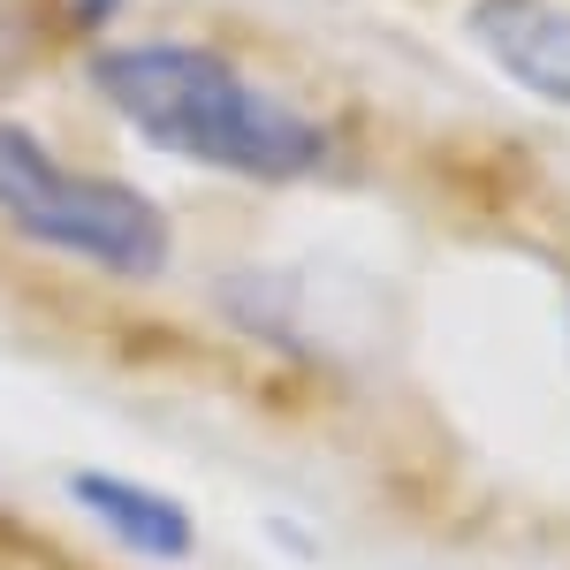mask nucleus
<instances>
[{"label":"nucleus","instance_id":"f257e3e1","mask_svg":"<svg viewBox=\"0 0 570 570\" xmlns=\"http://www.w3.org/2000/svg\"><path fill=\"white\" fill-rule=\"evenodd\" d=\"M91 85L145 145L244 183H305L335 153L312 115L252 85L214 46H115L91 61Z\"/></svg>","mask_w":570,"mask_h":570},{"label":"nucleus","instance_id":"f03ea898","mask_svg":"<svg viewBox=\"0 0 570 570\" xmlns=\"http://www.w3.org/2000/svg\"><path fill=\"white\" fill-rule=\"evenodd\" d=\"M0 220L53 259L99 266L115 282H160L168 274V214L115 176H77L46 153L31 130L0 122Z\"/></svg>","mask_w":570,"mask_h":570},{"label":"nucleus","instance_id":"7ed1b4c3","mask_svg":"<svg viewBox=\"0 0 570 570\" xmlns=\"http://www.w3.org/2000/svg\"><path fill=\"white\" fill-rule=\"evenodd\" d=\"M61 494H69V510H77L99 540H115V548L137 556V563L176 570V563L198 556V518L183 510L168 487L130 480V472H107V464H77V472L61 480Z\"/></svg>","mask_w":570,"mask_h":570},{"label":"nucleus","instance_id":"20e7f679","mask_svg":"<svg viewBox=\"0 0 570 570\" xmlns=\"http://www.w3.org/2000/svg\"><path fill=\"white\" fill-rule=\"evenodd\" d=\"M472 46L532 91L540 107H570V8L563 0H472Z\"/></svg>","mask_w":570,"mask_h":570},{"label":"nucleus","instance_id":"39448f33","mask_svg":"<svg viewBox=\"0 0 570 570\" xmlns=\"http://www.w3.org/2000/svg\"><path fill=\"white\" fill-rule=\"evenodd\" d=\"M77 8V23H115L122 16V0H69Z\"/></svg>","mask_w":570,"mask_h":570}]
</instances>
